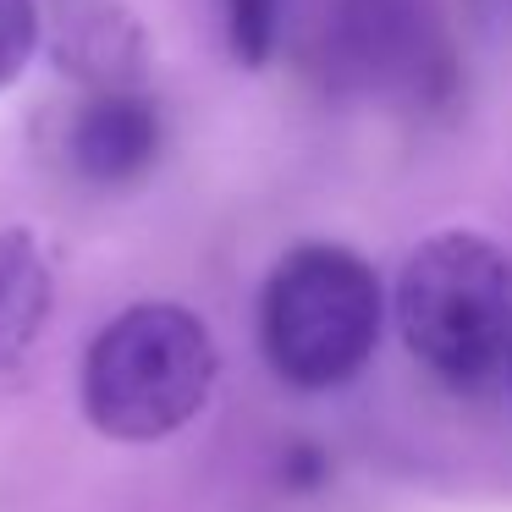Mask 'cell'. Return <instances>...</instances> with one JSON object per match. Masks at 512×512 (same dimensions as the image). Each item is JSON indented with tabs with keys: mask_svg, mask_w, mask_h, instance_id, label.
<instances>
[{
	"mask_svg": "<svg viewBox=\"0 0 512 512\" xmlns=\"http://www.w3.org/2000/svg\"><path fill=\"white\" fill-rule=\"evenodd\" d=\"M380 342V281L336 243H303L270 270L259 298V347L298 391H331L369 364Z\"/></svg>",
	"mask_w": 512,
	"mask_h": 512,
	"instance_id": "obj_3",
	"label": "cell"
},
{
	"mask_svg": "<svg viewBox=\"0 0 512 512\" xmlns=\"http://www.w3.org/2000/svg\"><path fill=\"white\" fill-rule=\"evenodd\" d=\"M210 325L182 303H133L83 353L78 402L105 441H166L215 391Z\"/></svg>",
	"mask_w": 512,
	"mask_h": 512,
	"instance_id": "obj_1",
	"label": "cell"
},
{
	"mask_svg": "<svg viewBox=\"0 0 512 512\" xmlns=\"http://www.w3.org/2000/svg\"><path fill=\"white\" fill-rule=\"evenodd\" d=\"M39 50V6L34 0H0V94L28 72Z\"/></svg>",
	"mask_w": 512,
	"mask_h": 512,
	"instance_id": "obj_6",
	"label": "cell"
},
{
	"mask_svg": "<svg viewBox=\"0 0 512 512\" xmlns=\"http://www.w3.org/2000/svg\"><path fill=\"white\" fill-rule=\"evenodd\" d=\"M397 325L441 386L474 391L512 364V259L474 232H441L402 265Z\"/></svg>",
	"mask_w": 512,
	"mask_h": 512,
	"instance_id": "obj_2",
	"label": "cell"
},
{
	"mask_svg": "<svg viewBox=\"0 0 512 512\" xmlns=\"http://www.w3.org/2000/svg\"><path fill=\"white\" fill-rule=\"evenodd\" d=\"M281 474H287L292 485H314V479L325 474V452L320 446H292V463L281 468Z\"/></svg>",
	"mask_w": 512,
	"mask_h": 512,
	"instance_id": "obj_8",
	"label": "cell"
},
{
	"mask_svg": "<svg viewBox=\"0 0 512 512\" xmlns=\"http://www.w3.org/2000/svg\"><path fill=\"white\" fill-rule=\"evenodd\" d=\"M232 12V50L243 67H259L276 39V0H226Z\"/></svg>",
	"mask_w": 512,
	"mask_h": 512,
	"instance_id": "obj_7",
	"label": "cell"
},
{
	"mask_svg": "<svg viewBox=\"0 0 512 512\" xmlns=\"http://www.w3.org/2000/svg\"><path fill=\"white\" fill-rule=\"evenodd\" d=\"M56 270L28 226H0V375H12L45 336Z\"/></svg>",
	"mask_w": 512,
	"mask_h": 512,
	"instance_id": "obj_5",
	"label": "cell"
},
{
	"mask_svg": "<svg viewBox=\"0 0 512 512\" xmlns=\"http://www.w3.org/2000/svg\"><path fill=\"white\" fill-rule=\"evenodd\" d=\"M67 155H72V166H78L83 182L127 188V182H138L160 155V111L138 89L94 94V100H83V111L72 116Z\"/></svg>",
	"mask_w": 512,
	"mask_h": 512,
	"instance_id": "obj_4",
	"label": "cell"
}]
</instances>
